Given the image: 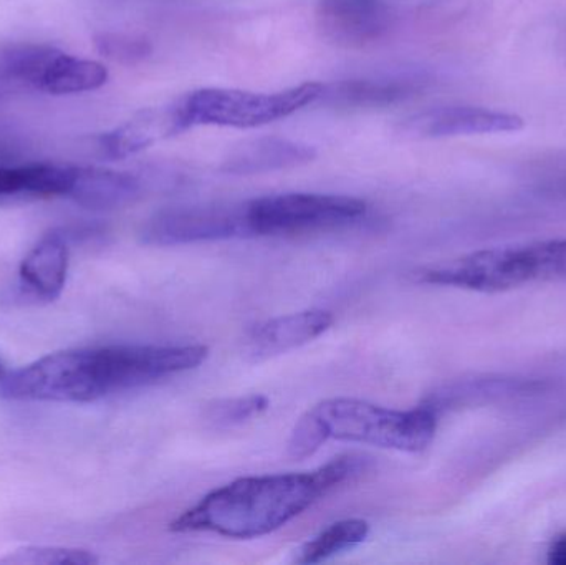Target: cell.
<instances>
[{
	"label": "cell",
	"mask_w": 566,
	"mask_h": 565,
	"mask_svg": "<svg viewBox=\"0 0 566 565\" xmlns=\"http://www.w3.org/2000/svg\"><path fill=\"white\" fill-rule=\"evenodd\" d=\"M419 284L468 291H511L534 282L566 281V239L484 249L415 272Z\"/></svg>",
	"instance_id": "obj_3"
},
{
	"label": "cell",
	"mask_w": 566,
	"mask_h": 565,
	"mask_svg": "<svg viewBox=\"0 0 566 565\" xmlns=\"http://www.w3.org/2000/svg\"><path fill=\"white\" fill-rule=\"evenodd\" d=\"M143 186L129 172L75 166L69 198L93 211H113L138 201Z\"/></svg>",
	"instance_id": "obj_16"
},
{
	"label": "cell",
	"mask_w": 566,
	"mask_h": 565,
	"mask_svg": "<svg viewBox=\"0 0 566 565\" xmlns=\"http://www.w3.org/2000/svg\"><path fill=\"white\" fill-rule=\"evenodd\" d=\"M313 411L322 420L328 440L373 444L402 453L428 450L438 431L439 415L424 404L402 411L355 398H332L315 405Z\"/></svg>",
	"instance_id": "obj_4"
},
{
	"label": "cell",
	"mask_w": 566,
	"mask_h": 565,
	"mask_svg": "<svg viewBox=\"0 0 566 565\" xmlns=\"http://www.w3.org/2000/svg\"><path fill=\"white\" fill-rule=\"evenodd\" d=\"M524 126V118L514 113L481 106H441L409 116L399 125L398 135L406 139L448 138L514 133Z\"/></svg>",
	"instance_id": "obj_9"
},
{
	"label": "cell",
	"mask_w": 566,
	"mask_h": 565,
	"mask_svg": "<svg viewBox=\"0 0 566 565\" xmlns=\"http://www.w3.org/2000/svg\"><path fill=\"white\" fill-rule=\"evenodd\" d=\"M548 564L566 565V534L555 537L548 547Z\"/></svg>",
	"instance_id": "obj_24"
},
{
	"label": "cell",
	"mask_w": 566,
	"mask_h": 565,
	"mask_svg": "<svg viewBox=\"0 0 566 565\" xmlns=\"http://www.w3.org/2000/svg\"><path fill=\"white\" fill-rule=\"evenodd\" d=\"M335 317L322 308L296 312L261 322L249 331L244 352L251 360L262 362L295 350L322 337L332 328Z\"/></svg>",
	"instance_id": "obj_11"
},
{
	"label": "cell",
	"mask_w": 566,
	"mask_h": 565,
	"mask_svg": "<svg viewBox=\"0 0 566 565\" xmlns=\"http://www.w3.org/2000/svg\"><path fill=\"white\" fill-rule=\"evenodd\" d=\"M6 69L13 79L50 95L95 92L108 82L102 63L40 43L12 46L6 53Z\"/></svg>",
	"instance_id": "obj_7"
},
{
	"label": "cell",
	"mask_w": 566,
	"mask_h": 565,
	"mask_svg": "<svg viewBox=\"0 0 566 565\" xmlns=\"http://www.w3.org/2000/svg\"><path fill=\"white\" fill-rule=\"evenodd\" d=\"M6 377V367H3L2 358H0V380Z\"/></svg>",
	"instance_id": "obj_25"
},
{
	"label": "cell",
	"mask_w": 566,
	"mask_h": 565,
	"mask_svg": "<svg viewBox=\"0 0 566 565\" xmlns=\"http://www.w3.org/2000/svg\"><path fill=\"white\" fill-rule=\"evenodd\" d=\"M366 464V458L343 454L308 473L241 478L202 498L176 517L169 531L212 533L231 540L268 536L361 474Z\"/></svg>",
	"instance_id": "obj_2"
},
{
	"label": "cell",
	"mask_w": 566,
	"mask_h": 565,
	"mask_svg": "<svg viewBox=\"0 0 566 565\" xmlns=\"http://www.w3.org/2000/svg\"><path fill=\"white\" fill-rule=\"evenodd\" d=\"M366 211L363 199L316 192H286L248 201L252 238L335 229L358 221Z\"/></svg>",
	"instance_id": "obj_6"
},
{
	"label": "cell",
	"mask_w": 566,
	"mask_h": 565,
	"mask_svg": "<svg viewBox=\"0 0 566 565\" xmlns=\"http://www.w3.org/2000/svg\"><path fill=\"white\" fill-rule=\"evenodd\" d=\"M328 441L325 427L315 411L308 410L296 420L292 433H290L289 443H286V453L293 460H306L313 457L323 443Z\"/></svg>",
	"instance_id": "obj_23"
},
{
	"label": "cell",
	"mask_w": 566,
	"mask_h": 565,
	"mask_svg": "<svg viewBox=\"0 0 566 565\" xmlns=\"http://www.w3.org/2000/svg\"><path fill=\"white\" fill-rule=\"evenodd\" d=\"M98 556L80 547L23 546L0 557V564L13 565H93Z\"/></svg>",
	"instance_id": "obj_20"
},
{
	"label": "cell",
	"mask_w": 566,
	"mask_h": 565,
	"mask_svg": "<svg viewBox=\"0 0 566 565\" xmlns=\"http://www.w3.org/2000/svg\"><path fill=\"white\" fill-rule=\"evenodd\" d=\"M75 178V166L33 163L0 166V202L23 201L65 196L69 198Z\"/></svg>",
	"instance_id": "obj_17"
},
{
	"label": "cell",
	"mask_w": 566,
	"mask_h": 565,
	"mask_svg": "<svg viewBox=\"0 0 566 565\" xmlns=\"http://www.w3.org/2000/svg\"><path fill=\"white\" fill-rule=\"evenodd\" d=\"M95 46L105 59L122 65H138L151 56L153 45L146 36L105 32L95 36Z\"/></svg>",
	"instance_id": "obj_22"
},
{
	"label": "cell",
	"mask_w": 566,
	"mask_h": 565,
	"mask_svg": "<svg viewBox=\"0 0 566 565\" xmlns=\"http://www.w3.org/2000/svg\"><path fill=\"white\" fill-rule=\"evenodd\" d=\"M206 345H106L45 355L0 380V397L29 404H93L195 370Z\"/></svg>",
	"instance_id": "obj_1"
},
{
	"label": "cell",
	"mask_w": 566,
	"mask_h": 565,
	"mask_svg": "<svg viewBox=\"0 0 566 565\" xmlns=\"http://www.w3.org/2000/svg\"><path fill=\"white\" fill-rule=\"evenodd\" d=\"M322 93V83L315 82L274 93L201 88L186 95L181 103L189 128L206 125L244 129L286 118L315 103Z\"/></svg>",
	"instance_id": "obj_5"
},
{
	"label": "cell",
	"mask_w": 566,
	"mask_h": 565,
	"mask_svg": "<svg viewBox=\"0 0 566 565\" xmlns=\"http://www.w3.org/2000/svg\"><path fill=\"white\" fill-rule=\"evenodd\" d=\"M69 264V234L52 231L43 236L20 262V295L33 302L55 301L65 289Z\"/></svg>",
	"instance_id": "obj_13"
},
{
	"label": "cell",
	"mask_w": 566,
	"mask_h": 565,
	"mask_svg": "<svg viewBox=\"0 0 566 565\" xmlns=\"http://www.w3.org/2000/svg\"><path fill=\"white\" fill-rule=\"evenodd\" d=\"M186 129L189 126L179 100L169 105L142 109L118 128L99 136L98 145L106 158L123 159Z\"/></svg>",
	"instance_id": "obj_12"
},
{
	"label": "cell",
	"mask_w": 566,
	"mask_h": 565,
	"mask_svg": "<svg viewBox=\"0 0 566 565\" xmlns=\"http://www.w3.org/2000/svg\"><path fill=\"white\" fill-rule=\"evenodd\" d=\"M316 22L329 42L361 49L389 32L392 17L381 0H319Z\"/></svg>",
	"instance_id": "obj_10"
},
{
	"label": "cell",
	"mask_w": 566,
	"mask_h": 565,
	"mask_svg": "<svg viewBox=\"0 0 566 565\" xmlns=\"http://www.w3.org/2000/svg\"><path fill=\"white\" fill-rule=\"evenodd\" d=\"M421 90L419 80H343L323 85L319 100L343 108H378L411 98Z\"/></svg>",
	"instance_id": "obj_18"
},
{
	"label": "cell",
	"mask_w": 566,
	"mask_h": 565,
	"mask_svg": "<svg viewBox=\"0 0 566 565\" xmlns=\"http://www.w3.org/2000/svg\"><path fill=\"white\" fill-rule=\"evenodd\" d=\"M271 407V401L264 395H249V397L226 398L209 405L206 410V420L218 428L235 427L245 423L251 418L259 417Z\"/></svg>",
	"instance_id": "obj_21"
},
{
	"label": "cell",
	"mask_w": 566,
	"mask_h": 565,
	"mask_svg": "<svg viewBox=\"0 0 566 565\" xmlns=\"http://www.w3.org/2000/svg\"><path fill=\"white\" fill-rule=\"evenodd\" d=\"M544 381L525 378L478 377L455 380L428 395L422 404L441 415L461 408L482 407L544 391Z\"/></svg>",
	"instance_id": "obj_14"
},
{
	"label": "cell",
	"mask_w": 566,
	"mask_h": 565,
	"mask_svg": "<svg viewBox=\"0 0 566 565\" xmlns=\"http://www.w3.org/2000/svg\"><path fill=\"white\" fill-rule=\"evenodd\" d=\"M316 149L308 143L265 136L239 143L222 159L221 171L235 176L265 175L308 165Z\"/></svg>",
	"instance_id": "obj_15"
},
{
	"label": "cell",
	"mask_w": 566,
	"mask_h": 565,
	"mask_svg": "<svg viewBox=\"0 0 566 565\" xmlns=\"http://www.w3.org/2000/svg\"><path fill=\"white\" fill-rule=\"evenodd\" d=\"M369 534V524L363 520H343L332 524L325 531L303 544L296 554V564H318L336 554L355 550L365 543Z\"/></svg>",
	"instance_id": "obj_19"
},
{
	"label": "cell",
	"mask_w": 566,
	"mask_h": 565,
	"mask_svg": "<svg viewBox=\"0 0 566 565\" xmlns=\"http://www.w3.org/2000/svg\"><path fill=\"white\" fill-rule=\"evenodd\" d=\"M238 238H252L248 202L163 209L142 229L143 242L149 245L196 244Z\"/></svg>",
	"instance_id": "obj_8"
}]
</instances>
